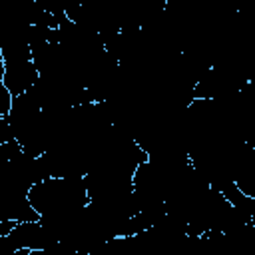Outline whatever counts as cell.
Wrapping results in <instances>:
<instances>
[{
  "mask_svg": "<svg viewBox=\"0 0 255 255\" xmlns=\"http://www.w3.org/2000/svg\"><path fill=\"white\" fill-rule=\"evenodd\" d=\"M28 201L38 217L74 213L90 203L84 177H48L28 191Z\"/></svg>",
  "mask_w": 255,
  "mask_h": 255,
  "instance_id": "1",
  "label": "cell"
},
{
  "mask_svg": "<svg viewBox=\"0 0 255 255\" xmlns=\"http://www.w3.org/2000/svg\"><path fill=\"white\" fill-rule=\"evenodd\" d=\"M40 74L32 62V58H22V60H6L4 62V74H2V84L6 90L12 94V98L22 96L30 92Z\"/></svg>",
  "mask_w": 255,
  "mask_h": 255,
  "instance_id": "2",
  "label": "cell"
}]
</instances>
